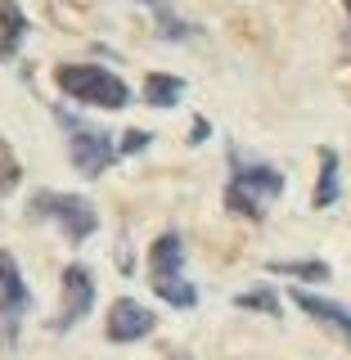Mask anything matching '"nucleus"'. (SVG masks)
<instances>
[{
	"label": "nucleus",
	"instance_id": "f257e3e1",
	"mask_svg": "<svg viewBox=\"0 0 351 360\" xmlns=\"http://www.w3.org/2000/svg\"><path fill=\"white\" fill-rule=\"evenodd\" d=\"M149 284L162 302H172V307L189 311L198 302L194 284L185 279V243H180V234H158V243L149 248Z\"/></svg>",
	"mask_w": 351,
	"mask_h": 360
},
{
	"label": "nucleus",
	"instance_id": "f03ea898",
	"mask_svg": "<svg viewBox=\"0 0 351 360\" xmlns=\"http://www.w3.org/2000/svg\"><path fill=\"white\" fill-rule=\"evenodd\" d=\"M284 194V176L275 172V167L266 162H239L234 158V176L230 185H225V207L234 212V217H262L266 202H275Z\"/></svg>",
	"mask_w": 351,
	"mask_h": 360
},
{
	"label": "nucleus",
	"instance_id": "7ed1b4c3",
	"mask_svg": "<svg viewBox=\"0 0 351 360\" xmlns=\"http://www.w3.org/2000/svg\"><path fill=\"white\" fill-rule=\"evenodd\" d=\"M54 82H59L63 95L82 99L90 108H127L131 104L127 82L117 72H108V68H95V63H63L54 72Z\"/></svg>",
	"mask_w": 351,
	"mask_h": 360
},
{
	"label": "nucleus",
	"instance_id": "20e7f679",
	"mask_svg": "<svg viewBox=\"0 0 351 360\" xmlns=\"http://www.w3.org/2000/svg\"><path fill=\"white\" fill-rule=\"evenodd\" d=\"M32 212L59 225V230L68 234V243H82V239H90V234H95V225H99L95 207H90V202H86L82 194H50V189H45V194L32 198Z\"/></svg>",
	"mask_w": 351,
	"mask_h": 360
},
{
	"label": "nucleus",
	"instance_id": "39448f33",
	"mask_svg": "<svg viewBox=\"0 0 351 360\" xmlns=\"http://www.w3.org/2000/svg\"><path fill=\"white\" fill-rule=\"evenodd\" d=\"M63 131H68V153H72V167L82 176H99L104 167L117 158V144H113V135L86 127L82 117H68V112H59Z\"/></svg>",
	"mask_w": 351,
	"mask_h": 360
},
{
	"label": "nucleus",
	"instance_id": "423d86ee",
	"mask_svg": "<svg viewBox=\"0 0 351 360\" xmlns=\"http://www.w3.org/2000/svg\"><path fill=\"white\" fill-rule=\"evenodd\" d=\"M90 307H95V279H90L86 266H68L63 270V307L54 315V333L72 329V324H82Z\"/></svg>",
	"mask_w": 351,
	"mask_h": 360
},
{
	"label": "nucleus",
	"instance_id": "0eeeda50",
	"mask_svg": "<svg viewBox=\"0 0 351 360\" xmlns=\"http://www.w3.org/2000/svg\"><path fill=\"white\" fill-rule=\"evenodd\" d=\"M153 311L140 307L135 297H117L108 307V342H140V338L153 333Z\"/></svg>",
	"mask_w": 351,
	"mask_h": 360
},
{
	"label": "nucleus",
	"instance_id": "6e6552de",
	"mask_svg": "<svg viewBox=\"0 0 351 360\" xmlns=\"http://www.w3.org/2000/svg\"><path fill=\"white\" fill-rule=\"evenodd\" d=\"M293 302L351 347V307H343V302H333V297H320V292H307V288H293Z\"/></svg>",
	"mask_w": 351,
	"mask_h": 360
},
{
	"label": "nucleus",
	"instance_id": "1a4fd4ad",
	"mask_svg": "<svg viewBox=\"0 0 351 360\" xmlns=\"http://www.w3.org/2000/svg\"><path fill=\"white\" fill-rule=\"evenodd\" d=\"M23 311H27V288H23L18 262L9 252H0V320H5V338L14 333Z\"/></svg>",
	"mask_w": 351,
	"mask_h": 360
},
{
	"label": "nucleus",
	"instance_id": "9d476101",
	"mask_svg": "<svg viewBox=\"0 0 351 360\" xmlns=\"http://www.w3.org/2000/svg\"><path fill=\"white\" fill-rule=\"evenodd\" d=\"M27 14L14 5V0H0V59H14L23 37H27Z\"/></svg>",
	"mask_w": 351,
	"mask_h": 360
},
{
	"label": "nucleus",
	"instance_id": "9b49d317",
	"mask_svg": "<svg viewBox=\"0 0 351 360\" xmlns=\"http://www.w3.org/2000/svg\"><path fill=\"white\" fill-rule=\"evenodd\" d=\"M180 95H185V82H180V77H167V72H149V77H144V104L172 108Z\"/></svg>",
	"mask_w": 351,
	"mask_h": 360
},
{
	"label": "nucleus",
	"instance_id": "f8f14e48",
	"mask_svg": "<svg viewBox=\"0 0 351 360\" xmlns=\"http://www.w3.org/2000/svg\"><path fill=\"white\" fill-rule=\"evenodd\" d=\"M338 202V153L320 149V185H315V207H333Z\"/></svg>",
	"mask_w": 351,
	"mask_h": 360
},
{
	"label": "nucleus",
	"instance_id": "ddd939ff",
	"mask_svg": "<svg viewBox=\"0 0 351 360\" xmlns=\"http://www.w3.org/2000/svg\"><path fill=\"white\" fill-rule=\"evenodd\" d=\"M135 5H149V9H153V14H158V27H162V37H167V41H185V37H194V27H189L185 18H176L167 0H135Z\"/></svg>",
	"mask_w": 351,
	"mask_h": 360
},
{
	"label": "nucleus",
	"instance_id": "4468645a",
	"mask_svg": "<svg viewBox=\"0 0 351 360\" xmlns=\"http://www.w3.org/2000/svg\"><path fill=\"white\" fill-rule=\"evenodd\" d=\"M275 275H288V279H315V284H324V279L333 275L324 262H270Z\"/></svg>",
	"mask_w": 351,
	"mask_h": 360
},
{
	"label": "nucleus",
	"instance_id": "2eb2a0df",
	"mask_svg": "<svg viewBox=\"0 0 351 360\" xmlns=\"http://www.w3.org/2000/svg\"><path fill=\"white\" fill-rule=\"evenodd\" d=\"M234 307H243V311H266V315H279V297L270 288H257V292H239L234 297Z\"/></svg>",
	"mask_w": 351,
	"mask_h": 360
},
{
	"label": "nucleus",
	"instance_id": "dca6fc26",
	"mask_svg": "<svg viewBox=\"0 0 351 360\" xmlns=\"http://www.w3.org/2000/svg\"><path fill=\"white\" fill-rule=\"evenodd\" d=\"M144 144H149V131H127L122 144H117V153H135V149H144Z\"/></svg>",
	"mask_w": 351,
	"mask_h": 360
},
{
	"label": "nucleus",
	"instance_id": "f3484780",
	"mask_svg": "<svg viewBox=\"0 0 351 360\" xmlns=\"http://www.w3.org/2000/svg\"><path fill=\"white\" fill-rule=\"evenodd\" d=\"M347 9H351V0H347ZM347 41H351V32H347Z\"/></svg>",
	"mask_w": 351,
	"mask_h": 360
}]
</instances>
